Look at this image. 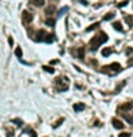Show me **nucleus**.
<instances>
[{
	"instance_id": "obj_1",
	"label": "nucleus",
	"mask_w": 133,
	"mask_h": 137,
	"mask_svg": "<svg viewBox=\"0 0 133 137\" xmlns=\"http://www.w3.org/2000/svg\"><path fill=\"white\" fill-rule=\"evenodd\" d=\"M107 39H109V37H107V34H106V33H103V31H102V33H97V34H96V36L90 40V49H92L93 51H94V50H97V49H99V46H102L103 43L107 42Z\"/></svg>"
},
{
	"instance_id": "obj_2",
	"label": "nucleus",
	"mask_w": 133,
	"mask_h": 137,
	"mask_svg": "<svg viewBox=\"0 0 133 137\" xmlns=\"http://www.w3.org/2000/svg\"><path fill=\"white\" fill-rule=\"evenodd\" d=\"M55 84H56V90L57 91H66L69 89V80L66 77H57Z\"/></svg>"
},
{
	"instance_id": "obj_3",
	"label": "nucleus",
	"mask_w": 133,
	"mask_h": 137,
	"mask_svg": "<svg viewBox=\"0 0 133 137\" xmlns=\"http://www.w3.org/2000/svg\"><path fill=\"white\" fill-rule=\"evenodd\" d=\"M120 70H122V66H120L119 63H112V64H109V66L103 67V72H104V73H110V74L119 73Z\"/></svg>"
},
{
	"instance_id": "obj_4",
	"label": "nucleus",
	"mask_w": 133,
	"mask_h": 137,
	"mask_svg": "<svg viewBox=\"0 0 133 137\" xmlns=\"http://www.w3.org/2000/svg\"><path fill=\"white\" fill-rule=\"evenodd\" d=\"M22 20H23V24H30L31 23V20H33V14L29 13V12H23V14H22Z\"/></svg>"
},
{
	"instance_id": "obj_5",
	"label": "nucleus",
	"mask_w": 133,
	"mask_h": 137,
	"mask_svg": "<svg viewBox=\"0 0 133 137\" xmlns=\"http://www.w3.org/2000/svg\"><path fill=\"white\" fill-rule=\"evenodd\" d=\"M72 53L76 54L77 59H85V47H79L76 50H72Z\"/></svg>"
},
{
	"instance_id": "obj_6",
	"label": "nucleus",
	"mask_w": 133,
	"mask_h": 137,
	"mask_svg": "<svg viewBox=\"0 0 133 137\" xmlns=\"http://www.w3.org/2000/svg\"><path fill=\"white\" fill-rule=\"evenodd\" d=\"M112 124H113L115 129H119V130H122V129L125 127V123L120 122L119 119H112Z\"/></svg>"
},
{
	"instance_id": "obj_7",
	"label": "nucleus",
	"mask_w": 133,
	"mask_h": 137,
	"mask_svg": "<svg viewBox=\"0 0 133 137\" xmlns=\"http://www.w3.org/2000/svg\"><path fill=\"white\" fill-rule=\"evenodd\" d=\"M112 53H113V49H112V47H104L103 50H102V56H103V57L110 56Z\"/></svg>"
},
{
	"instance_id": "obj_8",
	"label": "nucleus",
	"mask_w": 133,
	"mask_h": 137,
	"mask_svg": "<svg viewBox=\"0 0 133 137\" xmlns=\"http://www.w3.org/2000/svg\"><path fill=\"white\" fill-rule=\"evenodd\" d=\"M130 108H133V101H130V103H126V104H122V106L119 107V110H120V111H122V110L127 111V110H130Z\"/></svg>"
},
{
	"instance_id": "obj_9",
	"label": "nucleus",
	"mask_w": 133,
	"mask_h": 137,
	"mask_svg": "<svg viewBox=\"0 0 133 137\" xmlns=\"http://www.w3.org/2000/svg\"><path fill=\"white\" fill-rule=\"evenodd\" d=\"M73 110L74 111H82V110H85V104L83 103H76L73 106Z\"/></svg>"
},
{
	"instance_id": "obj_10",
	"label": "nucleus",
	"mask_w": 133,
	"mask_h": 137,
	"mask_svg": "<svg viewBox=\"0 0 133 137\" xmlns=\"http://www.w3.org/2000/svg\"><path fill=\"white\" fill-rule=\"evenodd\" d=\"M15 54H16V57H19V59H22L23 57V50H22V47H16V50H15Z\"/></svg>"
},
{
	"instance_id": "obj_11",
	"label": "nucleus",
	"mask_w": 133,
	"mask_h": 137,
	"mask_svg": "<svg viewBox=\"0 0 133 137\" xmlns=\"http://www.w3.org/2000/svg\"><path fill=\"white\" fill-rule=\"evenodd\" d=\"M113 29L117 30V31H123V26H122L120 22H115V23H113Z\"/></svg>"
},
{
	"instance_id": "obj_12",
	"label": "nucleus",
	"mask_w": 133,
	"mask_h": 137,
	"mask_svg": "<svg viewBox=\"0 0 133 137\" xmlns=\"http://www.w3.org/2000/svg\"><path fill=\"white\" fill-rule=\"evenodd\" d=\"M63 122H64V119H63V117H60V119H57L56 122L53 123V129H57V127H59V126H60V124H62Z\"/></svg>"
},
{
	"instance_id": "obj_13",
	"label": "nucleus",
	"mask_w": 133,
	"mask_h": 137,
	"mask_svg": "<svg viewBox=\"0 0 133 137\" xmlns=\"http://www.w3.org/2000/svg\"><path fill=\"white\" fill-rule=\"evenodd\" d=\"M113 17H115V13H113V12H110V13H107V14H104L103 20H104V22H107V20H112Z\"/></svg>"
},
{
	"instance_id": "obj_14",
	"label": "nucleus",
	"mask_w": 133,
	"mask_h": 137,
	"mask_svg": "<svg viewBox=\"0 0 133 137\" xmlns=\"http://www.w3.org/2000/svg\"><path fill=\"white\" fill-rule=\"evenodd\" d=\"M53 13H55V6H50V7L46 9V14L47 16H52Z\"/></svg>"
},
{
	"instance_id": "obj_15",
	"label": "nucleus",
	"mask_w": 133,
	"mask_h": 137,
	"mask_svg": "<svg viewBox=\"0 0 133 137\" xmlns=\"http://www.w3.org/2000/svg\"><path fill=\"white\" fill-rule=\"evenodd\" d=\"M33 4L37 7H42V6H44V0H33Z\"/></svg>"
},
{
	"instance_id": "obj_16",
	"label": "nucleus",
	"mask_w": 133,
	"mask_h": 137,
	"mask_svg": "<svg viewBox=\"0 0 133 137\" xmlns=\"http://www.w3.org/2000/svg\"><path fill=\"white\" fill-rule=\"evenodd\" d=\"M27 34H29V37H30V39H33V40L36 39V36H34V30H33L31 27H29V29H27Z\"/></svg>"
},
{
	"instance_id": "obj_17",
	"label": "nucleus",
	"mask_w": 133,
	"mask_h": 137,
	"mask_svg": "<svg viewBox=\"0 0 133 137\" xmlns=\"http://www.w3.org/2000/svg\"><path fill=\"white\" fill-rule=\"evenodd\" d=\"M43 69H44V72H47V73H55V69L52 67V66H43Z\"/></svg>"
},
{
	"instance_id": "obj_18",
	"label": "nucleus",
	"mask_w": 133,
	"mask_h": 137,
	"mask_svg": "<svg viewBox=\"0 0 133 137\" xmlns=\"http://www.w3.org/2000/svg\"><path fill=\"white\" fill-rule=\"evenodd\" d=\"M97 27H99V23H94V24L89 26L87 29H86V31H92V30H94V29H97Z\"/></svg>"
},
{
	"instance_id": "obj_19",
	"label": "nucleus",
	"mask_w": 133,
	"mask_h": 137,
	"mask_svg": "<svg viewBox=\"0 0 133 137\" xmlns=\"http://www.w3.org/2000/svg\"><path fill=\"white\" fill-rule=\"evenodd\" d=\"M125 20L129 22V26H133V17L132 16H125Z\"/></svg>"
},
{
	"instance_id": "obj_20",
	"label": "nucleus",
	"mask_w": 133,
	"mask_h": 137,
	"mask_svg": "<svg viewBox=\"0 0 133 137\" xmlns=\"http://www.w3.org/2000/svg\"><path fill=\"white\" fill-rule=\"evenodd\" d=\"M13 123H15V124H17V127H22V124H23L20 119H13Z\"/></svg>"
},
{
	"instance_id": "obj_21",
	"label": "nucleus",
	"mask_w": 133,
	"mask_h": 137,
	"mask_svg": "<svg viewBox=\"0 0 133 137\" xmlns=\"http://www.w3.org/2000/svg\"><path fill=\"white\" fill-rule=\"evenodd\" d=\"M46 24H47V26H52V27H53V26H55V20H53V19H47Z\"/></svg>"
},
{
	"instance_id": "obj_22",
	"label": "nucleus",
	"mask_w": 133,
	"mask_h": 137,
	"mask_svg": "<svg viewBox=\"0 0 133 137\" xmlns=\"http://www.w3.org/2000/svg\"><path fill=\"white\" fill-rule=\"evenodd\" d=\"M127 3H129L127 0H123V1H120L117 4V7H125V6H127Z\"/></svg>"
},
{
	"instance_id": "obj_23",
	"label": "nucleus",
	"mask_w": 133,
	"mask_h": 137,
	"mask_svg": "<svg viewBox=\"0 0 133 137\" xmlns=\"http://www.w3.org/2000/svg\"><path fill=\"white\" fill-rule=\"evenodd\" d=\"M7 136L9 137L13 136V129H7Z\"/></svg>"
},
{
	"instance_id": "obj_24",
	"label": "nucleus",
	"mask_w": 133,
	"mask_h": 137,
	"mask_svg": "<svg viewBox=\"0 0 133 137\" xmlns=\"http://www.w3.org/2000/svg\"><path fill=\"white\" fill-rule=\"evenodd\" d=\"M119 137H130V133H120Z\"/></svg>"
},
{
	"instance_id": "obj_25",
	"label": "nucleus",
	"mask_w": 133,
	"mask_h": 137,
	"mask_svg": "<svg viewBox=\"0 0 133 137\" xmlns=\"http://www.w3.org/2000/svg\"><path fill=\"white\" fill-rule=\"evenodd\" d=\"M66 12H67V7H63V9L59 12V14H63V13H66Z\"/></svg>"
},
{
	"instance_id": "obj_26",
	"label": "nucleus",
	"mask_w": 133,
	"mask_h": 137,
	"mask_svg": "<svg viewBox=\"0 0 133 137\" xmlns=\"http://www.w3.org/2000/svg\"><path fill=\"white\" fill-rule=\"evenodd\" d=\"M7 42H9V44H10V46H13V37H9V39H7Z\"/></svg>"
},
{
	"instance_id": "obj_27",
	"label": "nucleus",
	"mask_w": 133,
	"mask_h": 137,
	"mask_svg": "<svg viewBox=\"0 0 133 137\" xmlns=\"http://www.w3.org/2000/svg\"><path fill=\"white\" fill-rule=\"evenodd\" d=\"M80 3H82V4H85V6L87 4V1H86V0H80Z\"/></svg>"
}]
</instances>
